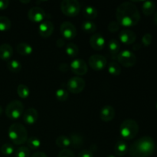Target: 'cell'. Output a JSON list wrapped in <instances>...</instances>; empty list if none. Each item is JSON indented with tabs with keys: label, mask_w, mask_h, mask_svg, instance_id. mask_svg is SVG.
Segmentation results:
<instances>
[{
	"label": "cell",
	"mask_w": 157,
	"mask_h": 157,
	"mask_svg": "<svg viewBox=\"0 0 157 157\" xmlns=\"http://www.w3.org/2000/svg\"><path fill=\"white\" fill-rule=\"evenodd\" d=\"M15 157H31L30 149L24 146L18 147L15 151Z\"/></svg>",
	"instance_id": "836d02e7"
},
{
	"label": "cell",
	"mask_w": 157,
	"mask_h": 157,
	"mask_svg": "<svg viewBox=\"0 0 157 157\" xmlns=\"http://www.w3.org/2000/svg\"><path fill=\"white\" fill-rule=\"evenodd\" d=\"M118 62L125 67H131L136 64L137 61L136 55L129 50H124L118 54L117 57Z\"/></svg>",
	"instance_id": "52a82bcc"
},
{
	"label": "cell",
	"mask_w": 157,
	"mask_h": 157,
	"mask_svg": "<svg viewBox=\"0 0 157 157\" xmlns=\"http://www.w3.org/2000/svg\"><path fill=\"white\" fill-rule=\"evenodd\" d=\"M81 28H82L83 31L87 33H94L97 31V25L95 24L94 21H90V20H86L81 25Z\"/></svg>",
	"instance_id": "f1b7e54d"
},
{
	"label": "cell",
	"mask_w": 157,
	"mask_h": 157,
	"mask_svg": "<svg viewBox=\"0 0 157 157\" xmlns=\"http://www.w3.org/2000/svg\"><path fill=\"white\" fill-rule=\"evenodd\" d=\"M120 41L124 44H133L136 40V35L134 32L129 29H124L119 33Z\"/></svg>",
	"instance_id": "4fadbf2b"
},
{
	"label": "cell",
	"mask_w": 157,
	"mask_h": 157,
	"mask_svg": "<svg viewBox=\"0 0 157 157\" xmlns=\"http://www.w3.org/2000/svg\"><path fill=\"white\" fill-rule=\"evenodd\" d=\"M153 41V35L150 33H147L143 36L142 43L144 46H149Z\"/></svg>",
	"instance_id": "8d00e7d4"
},
{
	"label": "cell",
	"mask_w": 157,
	"mask_h": 157,
	"mask_svg": "<svg viewBox=\"0 0 157 157\" xmlns=\"http://www.w3.org/2000/svg\"><path fill=\"white\" fill-rule=\"evenodd\" d=\"M88 64L93 70L101 71L107 66V58L101 55H93L89 58Z\"/></svg>",
	"instance_id": "9c48e42d"
},
{
	"label": "cell",
	"mask_w": 157,
	"mask_h": 157,
	"mask_svg": "<svg viewBox=\"0 0 157 157\" xmlns=\"http://www.w3.org/2000/svg\"><path fill=\"white\" fill-rule=\"evenodd\" d=\"M116 115L115 109L110 105H106L101 108L100 112V117L104 122H110Z\"/></svg>",
	"instance_id": "e0dca14e"
},
{
	"label": "cell",
	"mask_w": 157,
	"mask_h": 157,
	"mask_svg": "<svg viewBox=\"0 0 157 157\" xmlns=\"http://www.w3.org/2000/svg\"><path fill=\"white\" fill-rule=\"evenodd\" d=\"M12 22L7 16L0 15V32H6L10 29Z\"/></svg>",
	"instance_id": "f546056e"
},
{
	"label": "cell",
	"mask_w": 157,
	"mask_h": 157,
	"mask_svg": "<svg viewBox=\"0 0 157 157\" xmlns=\"http://www.w3.org/2000/svg\"><path fill=\"white\" fill-rule=\"evenodd\" d=\"M139 132V125L136 121L127 119L123 121L120 127V133L124 140H132L137 135Z\"/></svg>",
	"instance_id": "277c9868"
},
{
	"label": "cell",
	"mask_w": 157,
	"mask_h": 157,
	"mask_svg": "<svg viewBox=\"0 0 157 157\" xmlns=\"http://www.w3.org/2000/svg\"><path fill=\"white\" fill-rule=\"evenodd\" d=\"M60 32L62 37L70 40L76 37L77 29L73 23L70 21H64L60 26Z\"/></svg>",
	"instance_id": "30bf717a"
},
{
	"label": "cell",
	"mask_w": 157,
	"mask_h": 157,
	"mask_svg": "<svg viewBox=\"0 0 157 157\" xmlns=\"http://www.w3.org/2000/svg\"><path fill=\"white\" fill-rule=\"evenodd\" d=\"M129 150L128 144H127L125 140H118L116 143L114 147V152L115 154L117 156H124L127 153Z\"/></svg>",
	"instance_id": "d6986e66"
},
{
	"label": "cell",
	"mask_w": 157,
	"mask_h": 157,
	"mask_svg": "<svg viewBox=\"0 0 157 157\" xmlns=\"http://www.w3.org/2000/svg\"><path fill=\"white\" fill-rule=\"evenodd\" d=\"M107 71L109 74H110L113 76H119L121 73V67L120 64L116 61H111L109 63Z\"/></svg>",
	"instance_id": "83f0119b"
},
{
	"label": "cell",
	"mask_w": 157,
	"mask_h": 157,
	"mask_svg": "<svg viewBox=\"0 0 157 157\" xmlns=\"http://www.w3.org/2000/svg\"><path fill=\"white\" fill-rule=\"evenodd\" d=\"M26 144H27L28 148L32 149V150H37L41 145V140L38 138L35 137V136H31V137L28 138Z\"/></svg>",
	"instance_id": "4dcf8cb0"
},
{
	"label": "cell",
	"mask_w": 157,
	"mask_h": 157,
	"mask_svg": "<svg viewBox=\"0 0 157 157\" xmlns=\"http://www.w3.org/2000/svg\"><path fill=\"white\" fill-rule=\"evenodd\" d=\"M130 157H150L155 151V143L152 137L144 136L133 143L129 149Z\"/></svg>",
	"instance_id": "7a4b0ae2"
},
{
	"label": "cell",
	"mask_w": 157,
	"mask_h": 157,
	"mask_svg": "<svg viewBox=\"0 0 157 157\" xmlns=\"http://www.w3.org/2000/svg\"><path fill=\"white\" fill-rule=\"evenodd\" d=\"M17 93L20 98H22V99H26L30 95V90L25 84H21L17 87Z\"/></svg>",
	"instance_id": "1f68e13d"
},
{
	"label": "cell",
	"mask_w": 157,
	"mask_h": 157,
	"mask_svg": "<svg viewBox=\"0 0 157 157\" xmlns=\"http://www.w3.org/2000/svg\"><path fill=\"white\" fill-rule=\"evenodd\" d=\"M9 139L15 145H22L28 140V132L25 127L19 123L12 124L8 130Z\"/></svg>",
	"instance_id": "3957f363"
},
{
	"label": "cell",
	"mask_w": 157,
	"mask_h": 157,
	"mask_svg": "<svg viewBox=\"0 0 157 157\" xmlns=\"http://www.w3.org/2000/svg\"><path fill=\"white\" fill-rule=\"evenodd\" d=\"M141 48V45L140 44H137V43H134L133 45V50H139Z\"/></svg>",
	"instance_id": "ee69618b"
},
{
	"label": "cell",
	"mask_w": 157,
	"mask_h": 157,
	"mask_svg": "<svg viewBox=\"0 0 157 157\" xmlns=\"http://www.w3.org/2000/svg\"><path fill=\"white\" fill-rule=\"evenodd\" d=\"M64 44H65V41H64V38H58V40H57L56 45L58 46V48H62L63 46L64 45Z\"/></svg>",
	"instance_id": "b9f144b4"
},
{
	"label": "cell",
	"mask_w": 157,
	"mask_h": 157,
	"mask_svg": "<svg viewBox=\"0 0 157 157\" xmlns=\"http://www.w3.org/2000/svg\"><path fill=\"white\" fill-rule=\"evenodd\" d=\"M58 157H75V153L68 149H64L58 153Z\"/></svg>",
	"instance_id": "74e56055"
},
{
	"label": "cell",
	"mask_w": 157,
	"mask_h": 157,
	"mask_svg": "<svg viewBox=\"0 0 157 157\" xmlns=\"http://www.w3.org/2000/svg\"><path fill=\"white\" fill-rule=\"evenodd\" d=\"M9 2L8 0H0V10H4L9 6Z\"/></svg>",
	"instance_id": "60d3db41"
},
{
	"label": "cell",
	"mask_w": 157,
	"mask_h": 157,
	"mask_svg": "<svg viewBox=\"0 0 157 157\" xmlns=\"http://www.w3.org/2000/svg\"><path fill=\"white\" fill-rule=\"evenodd\" d=\"M56 145L58 146L59 148L61 149H67V147H69L71 146V141L69 139L68 136H66L64 135H61V136H58L56 139Z\"/></svg>",
	"instance_id": "484cf974"
},
{
	"label": "cell",
	"mask_w": 157,
	"mask_h": 157,
	"mask_svg": "<svg viewBox=\"0 0 157 157\" xmlns=\"http://www.w3.org/2000/svg\"><path fill=\"white\" fill-rule=\"evenodd\" d=\"M105 39L104 36L99 33L94 34L90 38V44L94 50L101 51L105 46Z\"/></svg>",
	"instance_id": "2e32d148"
},
{
	"label": "cell",
	"mask_w": 157,
	"mask_h": 157,
	"mask_svg": "<svg viewBox=\"0 0 157 157\" xmlns=\"http://www.w3.org/2000/svg\"><path fill=\"white\" fill-rule=\"evenodd\" d=\"M156 10V4L152 1H145L142 6L143 13L145 15H152Z\"/></svg>",
	"instance_id": "603a6c76"
},
{
	"label": "cell",
	"mask_w": 157,
	"mask_h": 157,
	"mask_svg": "<svg viewBox=\"0 0 157 157\" xmlns=\"http://www.w3.org/2000/svg\"><path fill=\"white\" fill-rule=\"evenodd\" d=\"M1 153H2L5 156H10L15 151V149H14V147L12 144H9V143H6V144H3L1 147Z\"/></svg>",
	"instance_id": "e575fe53"
},
{
	"label": "cell",
	"mask_w": 157,
	"mask_h": 157,
	"mask_svg": "<svg viewBox=\"0 0 157 157\" xmlns=\"http://www.w3.org/2000/svg\"><path fill=\"white\" fill-rule=\"evenodd\" d=\"M61 9L64 15L75 17L81 11V4L77 0H63L61 2Z\"/></svg>",
	"instance_id": "8992f818"
},
{
	"label": "cell",
	"mask_w": 157,
	"mask_h": 157,
	"mask_svg": "<svg viewBox=\"0 0 157 157\" xmlns=\"http://www.w3.org/2000/svg\"><path fill=\"white\" fill-rule=\"evenodd\" d=\"M13 55V48L8 43H4L0 45V58L4 61H9Z\"/></svg>",
	"instance_id": "ac0fdd59"
},
{
	"label": "cell",
	"mask_w": 157,
	"mask_h": 157,
	"mask_svg": "<svg viewBox=\"0 0 157 157\" xmlns=\"http://www.w3.org/2000/svg\"><path fill=\"white\" fill-rule=\"evenodd\" d=\"M24 113V105L18 100H14L8 104L6 108V114L9 119L16 120L22 116Z\"/></svg>",
	"instance_id": "5b68a950"
},
{
	"label": "cell",
	"mask_w": 157,
	"mask_h": 157,
	"mask_svg": "<svg viewBox=\"0 0 157 157\" xmlns=\"http://www.w3.org/2000/svg\"><path fill=\"white\" fill-rule=\"evenodd\" d=\"M84 16L87 19H94L98 17V9L92 6H87L83 10Z\"/></svg>",
	"instance_id": "cb8c5ba5"
},
{
	"label": "cell",
	"mask_w": 157,
	"mask_h": 157,
	"mask_svg": "<svg viewBox=\"0 0 157 157\" xmlns=\"http://www.w3.org/2000/svg\"><path fill=\"white\" fill-rule=\"evenodd\" d=\"M70 69L77 75H84L88 71L87 63L81 58H77L72 61L70 64Z\"/></svg>",
	"instance_id": "8fae6325"
},
{
	"label": "cell",
	"mask_w": 157,
	"mask_h": 157,
	"mask_svg": "<svg viewBox=\"0 0 157 157\" xmlns=\"http://www.w3.org/2000/svg\"><path fill=\"white\" fill-rule=\"evenodd\" d=\"M78 157H94V156L90 150H84L78 153Z\"/></svg>",
	"instance_id": "f35d334b"
},
{
	"label": "cell",
	"mask_w": 157,
	"mask_h": 157,
	"mask_svg": "<svg viewBox=\"0 0 157 157\" xmlns=\"http://www.w3.org/2000/svg\"><path fill=\"white\" fill-rule=\"evenodd\" d=\"M107 157H116V156H113V155H110V156H108Z\"/></svg>",
	"instance_id": "c3c4849f"
},
{
	"label": "cell",
	"mask_w": 157,
	"mask_h": 157,
	"mask_svg": "<svg viewBox=\"0 0 157 157\" xmlns=\"http://www.w3.org/2000/svg\"><path fill=\"white\" fill-rule=\"evenodd\" d=\"M46 14L44 9L38 6L31 8L28 12V18L33 22H42Z\"/></svg>",
	"instance_id": "7c38bea8"
},
{
	"label": "cell",
	"mask_w": 157,
	"mask_h": 157,
	"mask_svg": "<svg viewBox=\"0 0 157 157\" xmlns=\"http://www.w3.org/2000/svg\"><path fill=\"white\" fill-rule=\"evenodd\" d=\"M54 24L51 21H44L40 23L38 26V33L42 38H48L54 32Z\"/></svg>",
	"instance_id": "5bb4252c"
},
{
	"label": "cell",
	"mask_w": 157,
	"mask_h": 157,
	"mask_svg": "<svg viewBox=\"0 0 157 157\" xmlns=\"http://www.w3.org/2000/svg\"><path fill=\"white\" fill-rule=\"evenodd\" d=\"M120 49H121V44L117 39H110L108 42V50L110 52V57L113 59L117 58L118 54L120 53Z\"/></svg>",
	"instance_id": "ffe728a7"
},
{
	"label": "cell",
	"mask_w": 157,
	"mask_h": 157,
	"mask_svg": "<svg viewBox=\"0 0 157 157\" xmlns=\"http://www.w3.org/2000/svg\"><path fill=\"white\" fill-rule=\"evenodd\" d=\"M59 70L61 71V72H67L70 70V65H68L66 63H61L59 65Z\"/></svg>",
	"instance_id": "ab89813d"
},
{
	"label": "cell",
	"mask_w": 157,
	"mask_h": 157,
	"mask_svg": "<svg viewBox=\"0 0 157 157\" xmlns=\"http://www.w3.org/2000/svg\"><path fill=\"white\" fill-rule=\"evenodd\" d=\"M22 118L23 121L26 124L32 125V124H35L38 121V113L36 109L33 108V107H30V108H28L27 110H25L22 114Z\"/></svg>",
	"instance_id": "9a60e30c"
},
{
	"label": "cell",
	"mask_w": 157,
	"mask_h": 157,
	"mask_svg": "<svg viewBox=\"0 0 157 157\" xmlns=\"http://www.w3.org/2000/svg\"><path fill=\"white\" fill-rule=\"evenodd\" d=\"M69 139L71 141V146L75 149L81 148L84 144V137L78 133H71Z\"/></svg>",
	"instance_id": "7402d4cb"
},
{
	"label": "cell",
	"mask_w": 157,
	"mask_h": 157,
	"mask_svg": "<svg viewBox=\"0 0 157 157\" xmlns=\"http://www.w3.org/2000/svg\"><path fill=\"white\" fill-rule=\"evenodd\" d=\"M16 51L22 56H29L33 52V48L30 44L26 42H20L17 44Z\"/></svg>",
	"instance_id": "44dd1931"
},
{
	"label": "cell",
	"mask_w": 157,
	"mask_h": 157,
	"mask_svg": "<svg viewBox=\"0 0 157 157\" xmlns=\"http://www.w3.org/2000/svg\"><path fill=\"white\" fill-rule=\"evenodd\" d=\"M116 18L120 25L133 27L140 20V14L136 5L130 2H125L119 5L116 11Z\"/></svg>",
	"instance_id": "6da1fadb"
},
{
	"label": "cell",
	"mask_w": 157,
	"mask_h": 157,
	"mask_svg": "<svg viewBox=\"0 0 157 157\" xmlns=\"http://www.w3.org/2000/svg\"><path fill=\"white\" fill-rule=\"evenodd\" d=\"M31 157H48V156L44 152H37V153H34V154Z\"/></svg>",
	"instance_id": "7bdbcfd3"
},
{
	"label": "cell",
	"mask_w": 157,
	"mask_h": 157,
	"mask_svg": "<svg viewBox=\"0 0 157 157\" xmlns=\"http://www.w3.org/2000/svg\"><path fill=\"white\" fill-rule=\"evenodd\" d=\"M2 112H3V109H2V107L1 106H0V115H1L2 113Z\"/></svg>",
	"instance_id": "bcb514c9"
},
{
	"label": "cell",
	"mask_w": 157,
	"mask_h": 157,
	"mask_svg": "<svg viewBox=\"0 0 157 157\" xmlns=\"http://www.w3.org/2000/svg\"><path fill=\"white\" fill-rule=\"evenodd\" d=\"M55 98L58 101H65L68 99L69 98V93L67 91V90L64 88H59L56 90V93H55Z\"/></svg>",
	"instance_id": "d6a6232c"
},
{
	"label": "cell",
	"mask_w": 157,
	"mask_h": 157,
	"mask_svg": "<svg viewBox=\"0 0 157 157\" xmlns=\"http://www.w3.org/2000/svg\"><path fill=\"white\" fill-rule=\"evenodd\" d=\"M7 67L12 73H18L21 70V64L18 60H9L7 62Z\"/></svg>",
	"instance_id": "4316f807"
},
{
	"label": "cell",
	"mask_w": 157,
	"mask_h": 157,
	"mask_svg": "<svg viewBox=\"0 0 157 157\" xmlns=\"http://www.w3.org/2000/svg\"><path fill=\"white\" fill-rule=\"evenodd\" d=\"M65 52L71 58H75L79 54V48L75 43H67L65 47Z\"/></svg>",
	"instance_id": "d4e9b609"
},
{
	"label": "cell",
	"mask_w": 157,
	"mask_h": 157,
	"mask_svg": "<svg viewBox=\"0 0 157 157\" xmlns=\"http://www.w3.org/2000/svg\"><path fill=\"white\" fill-rule=\"evenodd\" d=\"M21 2H22V3H29L30 2V1H21Z\"/></svg>",
	"instance_id": "7dc6e473"
},
{
	"label": "cell",
	"mask_w": 157,
	"mask_h": 157,
	"mask_svg": "<svg viewBox=\"0 0 157 157\" xmlns=\"http://www.w3.org/2000/svg\"><path fill=\"white\" fill-rule=\"evenodd\" d=\"M86 83L83 78L80 77H72L67 81L66 87H67V91L71 92L72 94H79L83 91L85 88Z\"/></svg>",
	"instance_id": "ba28073f"
},
{
	"label": "cell",
	"mask_w": 157,
	"mask_h": 157,
	"mask_svg": "<svg viewBox=\"0 0 157 157\" xmlns=\"http://www.w3.org/2000/svg\"><path fill=\"white\" fill-rule=\"evenodd\" d=\"M154 22H155V24L157 25V12L155 13V15H154Z\"/></svg>",
	"instance_id": "f6af8a7d"
},
{
	"label": "cell",
	"mask_w": 157,
	"mask_h": 157,
	"mask_svg": "<svg viewBox=\"0 0 157 157\" xmlns=\"http://www.w3.org/2000/svg\"><path fill=\"white\" fill-rule=\"evenodd\" d=\"M156 149H157V147H156Z\"/></svg>",
	"instance_id": "f907efd6"
},
{
	"label": "cell",
	"mask_w": 157,
	"mask_h": 157,
	"mask_svg": "<svg viewBox=\"0 0 157 157\" xmlns=\"http://www.w3.org/2000/svg\"><path fill=\"white\" fill-rule=\"evenodd\" d=\"M120 27H121V25H120L119 23L115 21H110L107 25V29L110 32H117L120 30Z\"/></svg>",
	"instance_id": "d590c367"
},
{
	"label": "cell",
	"mask_w": 157,
	"mask_h": 157,
	"mask_svg": "<svg viewBox=\"0 0 157 157\" xmlns=\"http://www.w3.org/2000/svg\"><path fill=\"white\" fill-rule=\"evenodd\" d=\"M156 109H157V103H156Z\"/></svg>",
	"instance_id": "681fc988"
}]
</instances>
